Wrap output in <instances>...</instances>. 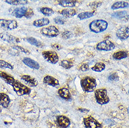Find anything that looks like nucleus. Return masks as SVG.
<instances>
[{
    "mask_svg": "<svg viewBox=\"0 0 129 128\" xmlns=\"http://www.w3.org/2000/svg\"><path fill=\"white\" fill-rule=\"evenodd\" d=\"M11 102L9 97L5 93H0V106L4 108H8Z\"/></svg>",
    "mask_w": 129,
    "mask_h": 128,
    "instance_id": "18",
    "label": "nucleus"
},
{
    "mask_svg": "<svg viewBox=\"0 0 129 128\" xmlns=\"http://www.w3.org/2000/svg\"><path fill=\"white\" fill-rule=\"evenodd\" d=\"M79 111H83V112H84V111H85V112H88V110H86V109H79Z\"/></svg>",
    "mask_w": 129,
    "mask_h": 128,
    "instance_id": "40",
    "label": "nucleus"
},
{
    "mask_svg": "<svg viewBox=\"0 0 129 128\" xmlns=\"http://www.w3.org/2000/svg\"><path fill=\"white\" fill-rule=\"evenodd\" d=\"M44 83H45L46 85H48V86H51L55 87L59 86V81H58L55 78L51 76H49L47 75L44 78Z\"/></svg>",
    "mask_w": 129,
    "mask_h": 128,
    "instance_id": "14",
    "label": "nucleus"
},
{
    "mask_svg": "<svg viewBox=\"0 0 129 128\" xmlns=\"http://www.w3.org/2000/svg\"><path fill=\"white\" fill-rule=\"evenodd\" d=\"M0 38L3 41L8 42L9 44H16L19 43L20 40L18 38L15 37L14 36H12L7 32H1L0 33Z\"/></svg>",
    "mask_w": 129,
    "mask_h": 128,
    "instance_id": "11",
    "label": "nucleus"
},
{
    "mask_svg": "<svg viewBox=\"0 0 129 128\" xmlns=\"http://www.w3.org/2000/svg\"><path fill=\"white\" fill-rule=\"evenodd\" d=\"M52 46H53V48H55L57 50H60L62 48L61 46L58 45V44H53V45H52Z\"/></svg>",
    "mask_w": 129,
    "mask_h": 128,
    "instance_id": "39",
    "label": "nucleus"
},
{
    "mask_svg": "<svg viewBox=\"0 0 129 128\" xmlns=\"http://www.w3.org/2000/svg\"><path fill=\"white\" fill-rule=\"evenodd\" d=\"M27 7H23L20 8H16L13 11V16H15L17 18H21L24 16H25V14L27 11Z\"/></svg>",
    "mask_w": 129,
    "mask_h": 128,
    "instance_id": "17",
    "label": "nucleus"
},
{
    "mask_svg": "<svg viewBox=\"0 0 129 128\" xmlns=\"http://www.w3.org/2000/svg\"><path fill=\"white\" fill-rule=\"evenodd\" d=\"M23 62L25 64L26 66H27L28 67L33 69H39L40 68V65L39 64L36 62L34 60H32L29 58H24L23 59Z\"/></svg>",
    "mask_w": 129,
    "mask_h": 128,
    "instance_id": "12",
    "label": "nucleus"
},
{
    "mask_svg": "<svg viewBox=\"0 0 129 128\" xmlns=\"http://www.w3.org/2000/svg\"><path fill=\"white\" fill-rule=\"evenodd\" d=\"M0 27L5 30H13L18 27V23L15 20L0 19Z\"/></svg>",
    "mask_w": 129,
    "mask_h": 128,
    "instance_id": "8",
    "label": "nucleus"
},
{
    "mask_svg": "<svg viewBox=\"0 0 129 128\" xmlns=\"http://www.w3.org/2000/svg\"><path fill=\"white\" fill-rule=\"evenodd\" d=\"M40 32L44 36H47V37H51V38L56 37L60 34L58 28L55 26L53 25L48 26V27H43L41 29Z\"/></svg>",
    "mask_w": 129,
    "mask_h": 128,
    "instance_id": "5",
    "label": "nucleus"
},
{
    "mask_svg": "<svg viewBox=\"0 0 129 128\" xmlns=\"http://www.w3.org/2000/svg\"><path fill=\"white\" fill-rule=\"evenodd\" d=\"M60 65L66 69H70V68L73 67V63L70 60H63L60 62Z\"/></svg>",
    "mask_w": 129,
    "mask_h": 128,
    "instance_id": "31",
    "label": "nucleus"
},
{
    "mask_svg": "<svg viewBox=\"0 0 129 128\" xmlns=\"http://www.w3.org/2000/svg\"><path fill=\"white\" fill-rule=\"evenodd\" d=\"M40 12L45 16H50L54 13L53 10L49 7H42L40 9Z\"/></svg>",
    "mask_w": 129,
    "mask_h": 128,
    "instance_id": "29",
    "label": "nucleus"
},
{
    "mask_svg": "<svg viewBox=\"0 0 129 128\" xmlns=\"http://www.w3.org/2000/svg\"><path fill=\"white\" fill-rule=\"evenodd\" d=\"M58 95H60L61 98L65 99V100H69V99H71L72 97L70 90L66 88H62L60 89H59Z\"/></svg>",
    "mask_w": 129,
    "mask_h": 128,
    "instance_id": "19",
    "label": "nucleus"
},
{
    "mask_svg": "<svg viewBox=\"0 0 129 128\" xmlns=\"http://www.w3.org/2000/svg\"><path fill=\"white\" fill-rule=\"evenodd\" d=\"M105 64L103 62H98L91 68V69L95 72H101L105 70Z\"/></svg>",
    "mask_w": 129,
    "mask_h": 128,
    "instance_id": "27",
    "label": "nucleus"
},
{
    "mask_svg": "<svg viewBox=\"0 0 129 128\" xmlns=\"http://www.w3.org/2000/svg\"><path fill=\"white\" fill-rule=\"evenodd\" d=\"M50 23V20L46 18H43L41 19H38L35 20L33 22V25L37 27H42L44 26L48 25V24Z\"/></svg>",
    "mask_w": 129,
    "mask_h": 128,
    "instance_id": "21",
    "label": "nucleus"
},
{
    "mask_svg": "<svg viewBox=\"0 0 129 128\" xmlns=\"http://www.w3.org/2000/svg\"><path fill=\"white\" fill-rule=\"evenodd\" d=\"M94 16L93 12H90V11H87V12H83L79 14H78L77 17L80 20H85L91 18Z\"/></svg>",
    "mask_w": 129,
    "mask_h": 128,
    "instance_id": "30",
    "label": "nucleus"
},
{
    "mask_svg": "<svg viewBox=\"0 0 129 128\" xmlns=\"http://www.w3.org/2000/svg\"><path fill=\"white\" fill-rule=\"evenodd\" d=\"M13 88L18 96H23L25 95H28L31 93V89L27 86H25L23 83L16 80L13 86Z\"/></svg>",
    "mask_w": 129,
    "mask_h": 128,
    "instance_id": "4",
    "label": "nucleus"
},
{
    "mask_svg": "<svg viewBox=\"0 0 129 128\" xmlns=\"http://www.w3.org/2000/svg\"><path fill=\"white\" fill-rule=\"evenodd\" d=\"M57 123L62 128H67L70 125V120L64 115H59L57 117Z\"/></svg>",
    "mask_w": 129,
    "mask_h": 128,
    "instance_id": "13",
    "label": "nucleus"
},
{
    "mask_svg": "<svg viewBox=\"0 0 129 128\" xmlns=\"http://www.w3.org/2000/svg\"><path fill=\"white\" fill-rule=\"evenodd\" d=\"M42 56L46 62H48L52 64H56L59 61V57H58L57 53L52 51H43L42 52Z\"/></svg>",
    "mask_w": 129,
    "mask_h": 128,
    "instance_id": "6",
    "label": "nucleus"
},
{
    "mask_svg": "<svg viewBox=\"0 0 129 128\" xmlns=\"http://www.w3.org/2000/svg\"><path fill=\"white\" fill-rule=\"evenodd\" d=\"M21 79L24 80L29 86L36 87L38 86V81L35 78L30 76L29 75H23L21 76Z\"/></svg>",
    "mask_w": 129,
    "mask_h": 128,
    "instance_id": "15",
    "label": "nucleus"
},
{
    "mask_svg": "<svg viewBox=\"0 0 129 128\" xmlns=\"http://www.w3.org/2000/svg\"><path fill=\"white\" fill-rule=\"evenodd\" d=\"M0 78L3 80H4V82H6L7 84L11 85V86H13L14 83L16 81V80L14 79L13 76H11V75L7 74L6 72H4V71H0Z\"/></svg>",
    "mask_w": 129,
    "mask_h": 128,
    "instance_id": "16",
    "label": "nucleus"
},
{
    "mask_svg": "<svg viewBox=\"0 0 129 128\" xmlns=\"http://www.w3.org/2000/svg\"><path fill=\"white\" fill-rule=\"evenodd\" d=\"M127 56H128V53H127V52L124 51L116 52L115 53H114L112 55L113 58L115 60H122V59L127 58Z\"/></svg>",
    "mask_w": 129,
    "mask_h": 128,
    "instance_id": "26",
    "label": "nucleus"
},
{
    "mask_svg": "<svg viewBox=\"0 0 129 128\" xmlns=\"http://www.w3.org/2000/svg\"><path fill=\"white\" fill-rule=\"evenodd\" d=\"M129 4L128 2H116L114 4H113L112 5V9H123V8H126L128 7Z\"/></svg>",
    "mask_w": 129,
    "mask_h": 128,
    "instance_id": "24",
    "label": "nucleus"
},
{
    "mask_svg": "<svg viewBox=\"0 0 129 128\" xmlns=\"http://www.w3.org/2000/svg\"><path fill=\"white\" fill-rule=\"evenodd\" d=\"M128 112H129V107H128Z\"/></svg>",
    "mask_w": 129,
    "mask_h": 128,
    "instance_id": "41",
    "label": "nucleus"
},
{
    "mask_svg": "<svg viewBox=\"0 0 129 128\" xmlns=\"http://www.w3.org/2000/svg\"><path fill=\"white\" fill-rule=\"evenodd\" d=\"M0 67L9 69H13V67L10 63L7 62L6 61L2 60H0Z\"/></svg>",
    "mask_w": 129,
    "mask_h": 128,
    "instance_id": "32",
    "label": "nucleus"
},
{
    "mask_svg": "<svg viewBox=\"0 0 129 128\" xmlns=\"http://www.w3.org/2000/svg\"><path fill=\"white\" fill-rule=\"evenodd\" d=\"M112 17H114L116 18L120 19L123 20V21H128L129 19V16L126 11H118V12H115L112 14Z\"/></svg>",
    "mask_w": 129,
    "mask_h": 128,
    "instance_id": "20",
    "label": "nucleus"
},
{
    "mask_svg": "<svg viewBox=\"0 0 129 128\" xmlns=\"http://www.w3.org/2000/svg\"><path fill=\"white\" fill-rule=\"evenodd\" d=\"M77 1L74 0H60L58 1L59 5H60L62 7H68V8H72L74 7L77 4Z\"/></svg>",
    "mask_w": 129,
    "mask_h": 128,
    "instance_id": "22",
    "label": "nucleus"
},
{
    "mask_svg": "<svg viewBox=\"0 0 129 128\" xmlns=\"http://www.w3.org/2000/svg\"><path fill=\"white\" fill-rule=\"evenodd\" d=\"M72 33L69 30H65L63 32H62L61 34L62 38H64V39H68V38L72 37Z\"/></svg>",
    "mask_w": 129,
    "mask_h": 128,
    "instance_id": "33",
    "label": "nucleus"
},
{
    "mask_svg": "<svg viewBox=\"0 0 129 128\" xmlns=\"http://www.w3.org/2000/svg\"><path fill=\"white\" fill-rule=\"evenodd\" d=\"M95 97L99 104L104 105L110 102V98L107 96V92L105 88H100L95 91Z\"/></svg>",
    "mask_w": 129,
    "mask_h": 128,
    "instance_id": "3",
    "label": "nucleus"
},
{
    "mask_svg": "<svg viewBox=\"0 0 129 128\" xmlns=\"http://www.w3.org/2000/svg\"><path fill=\"white\" fill-rule=\"evenodd\" d=\"M34 15V12H33V10L31 9H27V11L25 14V18L29 19L30 18H32V16Z\"/></svg>",
    "mask_w": 129,
    "mask_h": 128,
    "instance_id": "37",
    "label": "nucleus"
},
{
    "mask_svg": "<svg viewBox=\"0 0 129 128\" xmlns=\"http://www.w3.org/2000/svg\"><path fill=\"white\" fill-rule=\"evenodd\" d=\"M84 124L86 128H101L100 124L92 116L84 119Z\"/></svg>",
    "mask_w": 129,
    "mask_h": 128,
    "instance_id": "10",
    "label": "nucleus"
},
{
    "mask_svg": "<svg viewBox=\"0 0 129 128\" xmlns=\"http://www.w3.org/2000/svg\"><path fill=\"white\" fill-rule=\"evenodd\" d=\"M54 21L56 24H58V25H64V23H65V20H64V18L62 17H60V16L55 17Z\"/></svg>",
    "mask_w": 129,
    "mask_h": 128,
    "instance_id": "35",
    "label": "nucleus"
},
{
    "mask_svg": "<svg viewBox=\"0 0 129 128\" xmlns=\"http://www.w3.org/2000/svg\"><path fill=\"white\" fill-rule=\"evenodd\" d=\"M60 13L65 18H71L76 15L77 11L76 10L73 9H65L62 10Z\"/></svg>",
    "mask_w": 129,
    "mask_h": 128,
    "instance_id": "23",
    "label": "nucleus"
},
{
    "mask_svg": "<svg viewBox=\"0 0 129 128\" xmlns=\"http://www.w3.org/2000/svg\"><path fill=\"white\" fill-rule=\"evenodd\" d=\"M79 69L82 71H87L89 69V65L88 64L86 63H84V64H81L79 67Z\"/></svg>",
    "mask_w": 129,
    "mask_h": 128,
    "instance_id": "36",
    "label": "nucleus"
},
{
    "mask_svg": "<svg viewBox=\"0 0 129 128\" xmlns=\"http://www.w3.org/2000/svg\"><path fill=\"white\" fill-rule=\"evenodd\" d=\"M108 23L104 20H94L89 24V29L94 33H100L105 31Z\"/></svg>",
    "mask_w": 129,
    "mask_h": 128,
    "instance_id": "2",
    "label": "nucleus"
},
{
    "mask_svg": "<svg viewBox=\"0 0 129 128\" xmlns=\"http://www.w3.org/2000/svg\"><path fill=\"white\" fill-rule=\"evenodd\" d=\"M116 36L117 38L124 41L129 38V26H122L117 29L116 32Z\"/></svg>",
    "mask_w": 129,
    "mask_h": 128,
    "instance_id": "9",
    "label": "nucleus"
},
{
    "mask_svg": "<svg viewBox=\"0 0 129 128\" xmlns=\"http://www.w3.org/2000/svg\"><path fill=\"white\" fill-rule=\"evenodd\" d=\"M13 48L16 49V50H17V51H20V52L24 53H25V54H27V55L29 54V51H27V49L24 48L23 47H21V46H13Z\"/></svg>",
    "mask_w": 129,
    "mask_h": 128,
    "instance_id": "34",
    "label": "nucleus"
},
{
    "mask_svg": "<svg viewBox=\"0 0 129 128\" xmlns=\"http://www.w3.org/2000/svg\"><path fill=\"white\" fill-rule=\"evenodd\" d=\"M108 79L110 80H112V81H114V80H119V77L117 76L116 74H112V75H110Z\"/></svg>",
    "mask_w": 129,
    "mask_h": 128,
    "instance_id": "38",
    "label": "nucleus"
},
{
    "mask_svg": "<svg viewBox=\"0 0 129 128\" xmlns=\"http://www.w3.org/2000/svg\"><path fill=\"white\" fill-rule=\"evenodd\" d=\"M128 93H129V90H128Z\"/></svg>",
    "mask_w": 129,
    "mask_h": 128,
    "instance_id": "42",
    "label": "nucleus"
},
{
    "mask_svg": "<svg viewBox=\"0 0 129 128\" xmlns=\"http://www.w3.org/2000/svg\"><path fill=\"white\" fill-rule=\"evenodd\" d=\"M26 41L30 44L35 46H37L38 48H42V46H44V44H42V42H40L37 39L33 38V37H27L26 38Z\"/></svg>",
    "mask_w": 129,
    "mask_h": 128,
    "instance_id": "25",
    "label": "nucleus"
},
{
    "mask_svg": "<svg viewBox=\"0 0 129 128\" xmlns=\"http://www.w3.org/2000/svg\"><path fill=\"white\" fill-rule=\"evenodd\" d=\"M115 44L110 40H105L98 43L96 46V49L101 51H111L115 48Z\"/></svg>",
    "mask_w": 129,
    "mask_h": 128,
    "instance_id": "7",
    "label": "nucleus"
},
{
    "mask_svg": "<svg viewBox=\"0 0 129 128\" xmlns=\"http://www.w3.org/2000/svg\"><path fill=\"white\" fill-rule=\"evenodd\" d=\"M81 86L86 93L93 92L97 86L96 80L90 76H86L81 80Z\"/></svg>",
    "mask_w": 129,
    "mask_h": 128,
    "instance_id": "1",
    "label": "nucleus"
},
{
    "mask_svg": "<svg viewBox=\"0 0 129 128\" xmlns=\"http://www.w3.org/2000/svg\"><path fill=\"white\" fill-rule=\"evenodd\" d=\"M5 2L11 5H25L28 3L27 1L25 0H6Z\"/></svg>",
    "mask_w": 129,
    "mask_h": 128,
    "instance_id": "28",
    "label": "nucleus"
}]
</instances>
